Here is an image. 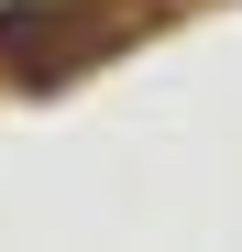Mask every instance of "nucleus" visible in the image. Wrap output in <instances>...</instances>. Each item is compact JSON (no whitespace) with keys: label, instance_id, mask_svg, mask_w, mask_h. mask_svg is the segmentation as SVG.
I'll list each match as a JSON object with an SVG mask.
<instances>
[{"label":"nucleus","instance_id":"f257e3e1","mask_svg":"<svg viewBox=\"0 0 242 252\" xmlns=\"http://www.w3.org/2000/svg\"><path fill=\"white\" fill-rule=\"evenodd\" d=\"M110 11L88 0H0V77H22V88H66V77H88L110 55Z\"/></svg>","mask_w":242,"mask_h":252}]
</instances>
